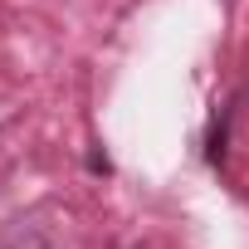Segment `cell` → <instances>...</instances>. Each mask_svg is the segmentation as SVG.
I'll use <instances>...</instances> for the list:
<instances>
[]
</instances>
